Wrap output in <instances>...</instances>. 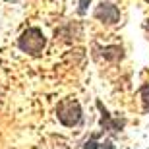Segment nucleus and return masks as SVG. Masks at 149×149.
Segmentation results:
<instances>
[{"label":"nucleus","mask_w":149,"mask_h":149,"mask_svg":"<svg viewBox=\"0 0 149 149\" xmlns=\"http://www.w3.org/2000/svg\"><path fill=\"white\" fill-rule=\"evenodd\" d=\"M124 56V49L120 45H111V47H105L103 49V58L109 62H118Z\"/></svg>","instance_id":"39448f33"},{"label":"nucleus","mask_w":149,"mask_h":149,"mask_svg":"<svg viewBox=\"0 0 149 149\" xmlns=\"http://www.w3.org/2000/svg\"><path fill=\"white\" fill-rule=\"evenodd\" d=\"M89 4H91V0H79V8H77V14H79V16H85V14H87Z\"/></svg>","instance_id":"6e6552de"},{"label":"nucleus","mask_w":149,"mask_h":149,"mask_svg":"<svg viewBox=\"0 0 149 149\" xmlns=\"http://www.w3.org/2000/svg\"><path fill=\"white\" fill-rule=\"evenodd\" d=\"M145 2H149V0H145Z\"/></svg>","instance_id":"9b49d317"},{"label":"nucleus","mask_w":149,"mask_h":149,"mask_svg":"<svg viewBox=\"0 0 149 149\" xmlns=\"http://www.w3.org/2000/svg\"><path fill=\"white\" fill-rule=\"evenodd\" d=\"M147 27H149V25H147Z\"/></svg>","instance_id":"f8f14e48"},{"label":"nucleus","mask_w":149,"mask_h":149,"mask_svg":"<svg viewBox=\"0 0 149 149\" xmlns=\"http://www.w3.org/2000/svg\"><path fill=\"white\" fill-rule=\"evenodd\" d=\"M56 118L62 126L74 128L81 124L83 112H81V105L77 99H62L56 107Z\"/></svg>","instance_id":"f257e3e1"},{"label":"nucleus","mask_w":149,"mask_h":149,"mask_svg":"<svg viewBox=\"0 0 149 149\" xmlns=\"http://www.w3.org/2000/svg\"><path fill=\"white\" fill-rule=\"evenodd\" d=\"M99 149H116V147H114V143H112L111 139H107L105 143H101V145H99Z\"/></svg>","instance_id":"1a4fd4ad"},{"label":"nucleus","mask_w":149,"mask_h":149,"mask_svg":"<svg viewBox=\"0 0 149 149\" xmlns=\"http://www.w3.org/2000/svg\"><path fill=\"white\" fill-rule=\"evenodd\" d=\"M17 47H19V50H23L31 56H39L47 47V37L39 27H29L19 35Z\"/></svg>","instance_id":"f03ea898"},{"label":"nucleus","mask_w":149,"mask_h":149,"mask_svg":"<svg viewBox=\"0 0 149 149\" xmlns=\"http://www.w3.org/2000/svg\"><path fill=\"white\" fill-rule=\"evenodd\" d=\"M4 2H17V0H4Z\"/></svg>","instance_id":"9d476101"},{"label":"nucleus","mask_w":149,"mask_h":149,"mask_svg":"<svg viewBox=\"0 0 149 149\" xmlns=\"http://www.w3.org/2000/svg\"><path fill=\"white\" fill-rule=\"evenodd\" d=\"M99 134H95V136H91V138L83 143V147L81 149H99Z\"/></svg>","instance_id":"0eeeda50"},{"label":"nucleus","mask_w":149,"mask_h":149,"mask_svg":"<svg viewBox=\"0 0 149 149\" xmlns=\"http://www.w3.org/2000/svg\"><path fill=\"white\" fill-rule=\"evenodd\" d=\"M95 19H99L101 23H105V25H116V23L120 22V10H118V6H114L112 2H101L93 12Z\"/></svg>","instance_id":"7ed1b4c3"},{"label":"nucleus","mask_w":149,"mask_h":149,"mask_svg":"<svg viewBox=\"0 0 149 149\" xmlns=\"http://www.w3.org/2000/svg\"><path fill=\"white\" fill-rule=\"evenodd\" d=\"M139 97L143 101V112H149V83H143V85H141Z\"/></svg>","instance_id":"423d86ee"},{"label":"nucleus","mask_w":149,"mask_h":149,"mask_svg":"<svg viewBox=\"0 0 149 149\" xmlns=\"http://www.w3.org/2000/svg\"><path fill=\"white\" fill-rule=\"evenodd\" d=\"M97 109L101 111V128H103V130L112 132V134L124 130V126H126V118H120V116H118V118H112L101 101H97Z\"/></svg>","instance_id":"20e7f679"}]
</instances>
